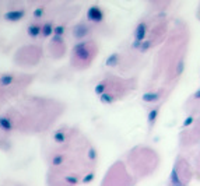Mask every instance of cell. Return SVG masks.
I'll list each match as a JSON object with an SVG mask.
<instances>
[{"mask_svg": "<svg viewBox=\"0 0 200 186\" xmlns=\"http://www.w3.org/2000/svg\"><path fill=\"white\" fill-rule=\"evenodd\" d=\"M24 17V11L22 10H14V11H9L4 14V18L9 21H18Z\"/></svg>", "mask_w": 200, "mask_h": 186, "instance_id": "obj_1", "label": "cell"}, {"mask_svg": "<svg viewBox=\"0 0 200 186\" xmlns=\"http://www.w3.org/2000/svg\"><path fill=\"white\" fill-rule=\"evenodd\" d=\"M41 27H38V25H31L30 28H28V35L30 37H38L41 32Z\"/></svg>", "mask_w": 200, "mask_h": 186, "instance_id": "obj_2", "label": "cell"}, {"mask_svg": "<svg viewBox=\"0 0 200 186\" xmlns=\"http://www.w3.org/2000/svg\"><path fill=\"white\" fill-rule=\"evenodd\" d=\"M0 127L3 129V130H10L11 129V125H10V120L6 119V118H0Z\"/></svg>", "mask_w": 200, "mask_h": 186, "instance_id": "obj_3", "label": "cell"}, {"mask_svg": "<svg viewBox=\"0 0 200 186\" xmlns=\"http://www.w3.org/2000/svg\"><path fill=\"white\" fill-rule=\"evenodd\" d=\"M42 32H43V35H45V37H49V35L52 34V25L49 24V22L42 27Z\"/></svg>", "mask_w": 200, "mask_h": 186, "instance_id": "obj_4", "label": "cell"}, {"mask_svg": "<svg viewBox=\"0 0 200 186\" xmlns=\"http://www.w3.org/2000/svg\"><path fill=\"white\" fill-rule=\"evenodd\" d=\"M11 81H13V76H3L2 80H0V83H2L3 86H9Z\"/></svg>", "mask_w": 200, "mask_h": 186, "instance_id": "obj_5", "label": "cell"}, {"mask_svg": "<svg viewBox=\"0 0 200 186\" xmlns=\"http://www.w3.org/2000/svg\"><path fill=\"white\" fill-rule=\"evenodd\" d=\"M42 14H43V10L42 9H36L35 11H34V15H35V17H41Z\"/></svg>", "mask_w": 200, "mask_h": 186, "instance_id": "obj_6", "label": "cell"}, {"mask_svg": "<svg viewBox=\"0 0 200 186\" xmlns=\"http://www.w3.org/2000/svg\"><path fill=\"white\" fill-rule=\"evenodd\" d=\"M62 160H63V157H56V158H55L53 161H52V164H53V165H58L59 162L62 161Z\"/></svg>", "mask_w": 200, "mask_h": 186, "instance_id": "obj_7", "label": "cell"}, {"mask_svg": "<svg viewBox=\"0 0 200 186\" xmlns=\"http://www.w3.org/2000/svg\"><path fill=\"white\" fill-rule=\"evenodd\" d=\"M55 34H56V35H62V34H63V28H62V27H58L56 30H55Z\"/></svg>", "mask_w": 200, "mask_h": 186, "instance_id": "obj_8", "label": "cell"}, {"mask_svg": "<svg viewBox=\"0 0 200 186\" xmlns=\"http://www.w3.org/2000/svg\"><path fill=\"white\" fill-rule=\"evenodd\" d=\"M55 139H56V140H58V141H62V140H64V137H63V136H62L60 133H58V134H56V136H55Z\"/></svg>", "mask_w": 200, "mask_h": 186, "instance_id": "obj_9", "label": "cell"}]
</instances>
